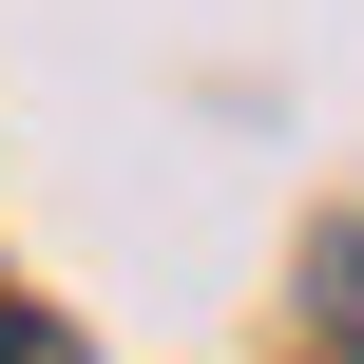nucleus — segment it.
<instances>
[{"mask_svg":"<svg viewBox=\"0 0 364 364\" xmlns=\"http://www.w3.org/2000/svg\"><path fill=\"white\" fill-rule=\"evenodd\" d=\"M326 288H346V326H364V230H346V250H326Z\"/></svg>","mask_w":364,"mask_h":364,"instance_id":"obj_2","label":"nucleus"},{"mask_svg":"<svg viewBox=\"0 0 364 364\" xmlns=\"http://www.w3.org/2000/svg\"><path fill=\"white\" fill-rule=\"evenodd\" d=\"M0 364H77V346H58V326H0Z\"/></svg>","mask_w":364,"mask_h":364,"instance_id":"obj_1","label":"nucleus"}]
</instances>
